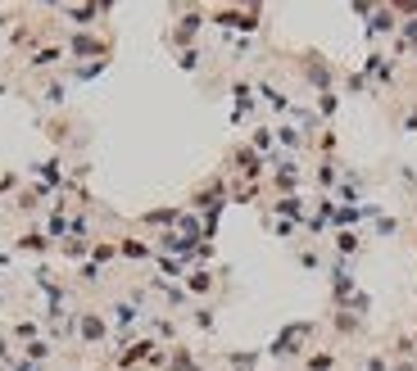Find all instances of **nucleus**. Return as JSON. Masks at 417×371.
<instances>
[{"mask_svg": "<svg viewBox=\"0 0 417 371\" xmlns=\"http://www.w3.org/2000/svg\"><path fill=\"white\" fill-rule=\"evenodd\" d=\"M313 335V326L309 321H300V326H286L277 335V344H273V357H290V353H300V340H309Z\"/></svg>", "mask_w": 417, "mask_h": 371, "instance_id": "obj_1", "label": "nucleus"}, {"mask_svg": "<svg viewBox=\"0 0 417 371\" xmlns=\"http://www.w3.org/2000/svg\"><path fill=\"white\" fill-rule=\"evenodd\" d=\"M300 68L309 72V82H313V86H317V91H322V95L331 91V77H336V72H331V64H327L322 55H304V59H300Z\"/></svg>", "mask_w": 417, "mask_h": 371, "instance_id": "obj_2", "label": "nucleus"}, {"mask_svg": "<svg viewBox=\"0 0 417 371\" xmlns=\"http://www.w3.org/2000/svg\"><path fill=\"white\" fill-rule=\"evenodd\" d=\"M59 59H64V45H41V50L28 55V68L32 72H46L51 64H59Z\"/></svg>", "mask_w": 417, "mask_h": 371, "instance_id": "obj_3", "label": "nucleus"}, {"mask_svg": "<svg viewBox=\"0 0 417 371\" xmlns=\"http://www.w3.org/2000/svg\"><path fill=\"white\" fill-rule=\"evenodd\" d=\"M59 168H64V158H59V154H51L46 163H36V177H41V186H46V190L64 181V172H59Z\"/></svg>", "mask_w": 417, "mask_h": 371, "instance_id": "obj_4", "label": "nucleus"}, {"mask_svg": "<svg viewBox=\"0 0 417 371\" xmlns=\"http://www.w3.org/2000/svg\"><path fill=\"white\" fill-rule=\"evenodd\" d=\"M51 353H55V349H51V340L36 335V340L23 344V353H19V357H23V362H41V367H46V357H51Z\"/></svg>", "mask_w": 417, "mask_h": 371, "instance_id": "obj_5", "label": "nucleus"}, {"mask_svg": "<svg viewBox=\"0 0 417 371\" xmlns=\"http://www.w3.org/2000/svg\"><path fill=\"white\" fill-rule=\"evenodd\" d=\"M186 294H208L213 290V271H204V267H195V271H186Z\"/></svg>", "mask_w": 417, "mask_h": 371, "instance_id": "obj_6", "label": "nucleus"}, {"mask_svg": "<svg viewBox=\"0 0 417 371\" xmlns=\"http://www.w3.org/2000/svg\"><path fill=\"white\" fill-rule=\"evenodd\" d=\"M105 330H109V326H105L100 313H87V317H82V340H87V344H100Z\"/></svg>", "mask_w": 417, "mask_h": 371, "instance_id": "obj_7", "label": "nucleus"}, {"mask_svg": "<svg viewBox=\"0 0 417 371\" xmlns=\"http://www.w3.org/2000/svg\"><path fill=\"white\" fill-rule=\"evenodd\" d=\"M68 50H73V55H109V45H105V41H95V36H73Z\"/></svg>", "mask_w": 417, "mask_h": 371, "instance_id": "obj_8", "label": "nucleus"}, {"mask_svg": "<svg viewBox=\"0 0 417 371\" xmlns=\"http://www.w3.org/2000/svg\"><path fill=\"white\" fill-rule=\"evenodd\" d=\"M14 249H23V254H46V249H51V240H46L41 231H23Z\"/></svg>", "mask_w": 417, "mask_h": 371, "instance_id": "obj_9", "label": "nucleus"}, {"mask_svg": "<svg viewBox=\"0 0 417 371\" xmlns=\"http://www.w3.org/2000/svg\"><path fill=\"white\" fill-rule=\"evenodd\" d=\"M295 181H300V168H295V163H281V168H277V177H273L277 190H295Z\"/></svg>", "mask_w": 417, "mask_h": 371, "instance_id": "obj_10", "label": "nucleus"}, {"mask_svg": "<svg viewBox=\"0 0 417 371\" xmlns=\"http://www.w3.org/2000/svg\"><path fill=\"white\" fill-rule=\"evenodd\" d=\"M137 313H141L137 303H114V326H118V330H127L132 321H137Z\"/></svg>", "mask_w": 417, "mask_h": 371, "instance_id": "obj_11", "label": "nucleus"}, {"mask_svg": "<svg viewBox=\"0 0 417 371\" xmlns=\"http://www.w3.org/2000/svg\"><path fill=\"white\" fill-rule=\"evenodd\" d=\"M359 326H363V317H359V313H345V308L336 313V330H340V335H354Z\"/></svg>", "mask_w": 417, "mask_h": 371, "instance_id": "obj_12", "label": "nucleus"}, {"mask_svg": "<svg viewBox=\"0 0 417 371\" xmlns=\"http://www.w3.org/2000/svg\"><path fill=\"white\" fill-rule=\"evenodd\" d=\"M273 208H277V213H286V217H304V200H295V195H281Z\"/></svg>", "mask_w": 417, "mask_h": 371, "instance_id": "obj_13", "label": "nucleus"}, {"mask_svg": "<svg viewBox=\"0 0 417 371\" xmlns=\"http://www.w3.org/2000/svg\"><path fill=\"white\" fill-rule=\"evenodd\" d=\"M118 254H122V258H150V244H145V240H132V236H127V240L118 244Z\"/></svg>", "mask_w": 417, "mask_h": 371, "instance_id": "obj_14", "label": "nucleus"}, {"mask_svg": "<svg viewBox=\"0 0 417 371\" xmlns=\"http://www.w3.org/2000/svg\"><path fill=\"white\" fill-rule=\"evenodd\" d=\"M227 367L231 371H254L259 367V353H227Z\"/></svg>", "mask_w": 417, "mask_h": 371, "instance_id": "obj_15", "label": "nucleus"}, {"mask_svg": "<svg viewBox=\"0 0 417 371\" xmlns=\"http://www.w3.org/2000/svg\"><path fill=\"white\" fill-rule=\"evenodd\" d=\"M277 141H281V145H290V150H300V145H304V136H300L295 127H277Z\"/></svg>", "mask_w": 417, "mask_h": 371, "instance_id": "obj_16", "label": "nucleus"}, {"mask_svg": "<svg viewBox=\"0 0 417 371\" xmlns=\"http://www.w3.org/2000/svg\"><path fill=\"white\" fill-rule=\"evenodd\" d=\"M336 249H340V254H359V236H354V231H340V236H336Z\"/></svg>", "mask_w": 417, "mask_h": 371, "instance_id": "obj_17", "label": "nucleus"}, {"mask_svg": "<svg viewBox=\"0 0 417 371\" xmlns=\"http://www.w3.org/2000/svg\"><path fill=\"white\" fill-rule=\"evenodd\" d=\"M336 367V353H313L309 357V371H331Z\"/></svg>", "mask_w": 417, "mask_h": 371, "instance_id": "obj_18", "label": "nucleus"}, {"mask_svg": "<svg viewBox=\"0 0 417 371\" xmlns=\"http://www.w3.org/2000/svg\"><path fill=\"white\" fill-rule=\"evenodd\" d=\"M41 100H46V104H64V86H59V82H51V86L41 91Z\"/></svg>", "mask_w": 417, "mask_h": 371, "instance_id": "obj_19", "label": "nucleus"}, {"mask_svg": "<svg viewBox=\"0 0 417 371\" xmlns=\"http://www.w3.org/2000/svg\"><path fill=\"white\" fill-rule=\"evenodd\" d=\"M195 326H200V330H213V308H195Z\"/></svg>", "mask_w": 417, "mask_h": 371, "instance_id": "obj_20", "label": "nucleus"}, {"mask_svg": "<svg viewBox=\"0 0 417 371\" xmlns=\"http://www.w3.org/2000/svg\"><path fill=\"white\" fill-rule=\"evenodd\" d=\"M14 335H19L23 344H28V340H36V321H19V326H14Z\"/></svg>", "mask_w": 417, "mask_h": 371, "instance_id": "obj_21", "label": "nucleus"}, {"mask_svg": "<svg viewBox=\"0 0 417 371\" xmlns=\"http://www.w3.org/2000/svg\"><path fill=\"white\" fill-rule=\"evenodd\" d=\"M317 186H336V163H322V168H317Z\"/></svg>", "mask_w": 417, "mask_h": 371, "instance_id": "obj_22", "label": "nucleus"}, {"mask_svg": "<svg viewBox=\"0 0 417 371\" xmlns=\"http://www.w3.org/2000/svg\"><path fill=\"white\" fill-rule=\"evenodd\" d=\"M390 28H395V18H390V9H381L376 23H372V32H390Z\"/></svg>", "mask_w": 417, "mask_h": 371, "instance_id": "obj_23", "label": "nucleus"}, {"mask_svg": "<svg viewBox=\"0 0 417 371\" xmlns=\"http://www.w3.org/2000/svg\"><path fill=\"white\" fill-rule=\"evenodd\" d=\"M0 190H19V172H5V177H0Z\"/></svg>", "mask_w": 417, "mask_h": 371, "instance_id": "obj_24", "label": "nucleus"}, {"mask_svg": "<svg viewBox=\"0 0 417 371\" xmlns=\"http://www.w3.org/2000/svg\"><path fill=\"white\" fill-rule=\"evenodd\" d=\"M9 371H46V367H41V362H23V357H19V362L9 367Z\"/></svg>", "mask_w": 417, "mask_h": 371, "instance_id": "obj_25", "label": "nucleus"}, {"mask_svg": "<svg viewBox=\"0 0 417 371\" xmlns=\"http://www.w3.org/2000/svg\"><path fill=\"white\" fill-rule=\"evenodd\" d=\"M0 362H14V353H9V340H0Z\"/></svg>", "mask_w": 417, "mask_h": 371, "instance_id": "obj_26", "label": "nucleus"}, {"mask_svg": "<svg viewBox=\"0 0 417 371\" xmlns=\"http://www.w3.org/2000/svg\"><path fill=\"white\" fill-rule=\"evenodd\" d=\"M367 371H386V357H367Z\"/></svg>", "mask_w": 417, "mask_h": 371, "instance_id": "obj_27", "label": "nucleus"}, {"mask_svg": "<svg viewBox=\"0 0 417 371\" xmlns=\"http://www.w3.org/2000/svg\"><path fill=\"white\" fill-rule=\"evenodd\" d=\"M5 23H9V14H5V9H0V28H5Z\"/></svg>", "mask_w": 417, "mask_h": 371, "instance_id": "obj_28", "label": "nucleus"}, {"mask_svg": "<svg viewBox=\"0 0 417 371\" xmlns=\"http://www.w3.org/2000/svg\"><path fill=\"white\" fill-rule=\"evenodd\" d=\"M5 91H9V82H5V77H0V95H5Z\"/></svg>", "mask_w": 417, "mask_h": 371, "instance_id": "obj_29", "label": "nucleus"}, {"mask_svg": "<svg viewBox=\"0 0 417 371\" xmlns=\"http://www.w3.org/2000/svg\"><path fill=\"white\" fill-rule=\"evenodd\" d=\"M0 267H9V254H0Z\"/></svg>", "mask_w": 417, "mask_h": 371, "instance_id": "obj_30", "label": "nucleus"}]
</instances>
